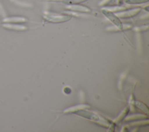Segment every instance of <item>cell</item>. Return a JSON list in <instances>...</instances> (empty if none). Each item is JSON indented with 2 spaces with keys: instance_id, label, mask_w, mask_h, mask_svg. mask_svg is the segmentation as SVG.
I'll return each mask as SVG.
<instances>
[{
  "instance_id": "cell-10",
  "label": "cell",
  "mask_w": 149,
  "mask_h": 132,
  "mask_svg": "<svg viewBox=\"0 0 149 132\" xmlns=\"http://www.w3.org/2000/svg\"><path fill=\"white\" fill-rule=\"evenodd\" d=\"M111 0H103V1H102V2L100 3L101 5H104L106 4L107 3H108L109 2H110Z\"/></svg>"
},
{
  "instance_id": "cell-1",
  "label": "cell",
  "mask_w": 149,
  "mask_h": 132,
  "mask_svg": "<svg viewBox=\"0 0 149 132\" xmlns=\"http://www.w3.org/2000/svg\"><path fill=\"white\" fill-rule=\"evenodd\" d=\"M44 17L47 21L52 23L64 22L69 20L70 19V16L68 15L54 13H46L44 15Z\"/></svg>"
},
{
  "instance_id": "cell-2",
  "label": "cell",
  "mask_w": 149,
  "mask_h": 132,
  "mask_svg": "<svg viewBox=\"0 0 149 132\" xmlns=\"http://www.w3.org/2000/svg\"><path fill=\"white\" fill-rule=\"evenodd\" d=\"M102 12L119 29L121 30L123 28V25L121 21L119 20L118 16L115 15L112 11H110L108 9L107 10L104 9L102 10Z\"/></svg>"
},
{
  "instance_id": "cell-3",
  "label": "cell",
  "mask_w": 149,
  "mask_h": 132,
  "mask_svg": "<svg viewBox=\"0 0 149 132\" xmlns=\"http://www.w3.org/2000/svg\"><path fill=\"white\" fill-rule=\"evenodd\" d=\"M74 113L79 116H82L83 117L87 118V119L91 120L98 121L100 120L99 117L97 115L94 114L93 112L88 111V110L79 109V110H76V112H74Z\"/></svg>"
},
{
  "instance_id": "cell-8",
  "label": "cell",
  "mask_w": 149,
  "mask_h": 132,
  "mask_svg": "<svg viewBox=\"0 0 149 132\" xmlns=\"http://www.w3.org/2000/svg\"><path fill=\"white\" fill-rule=\"evenodd\" d=\"M148 0H125V2L128 4H139L147 2Z\"/></svg>"
},
{
  "instance_id": "cell-7",
  "label": "cell",
  "mask_w": 149,
  "mask_h": 132,
  "mask_svg": "<svg viewBox=\"0 0 149 132\" xmlns=\"http://www.w3.org/2000/svg\"><path fill=\"white\" fill-rule=\"evenodd\" d=\"M5 27L15 29V30H24L26 28L24 26H20V25H16V24H5L3 25Z\"/></svg>"
},
{
  "instance_id": "cell-11",
  "label": "cell",
  "mask_w": 149,
  "mask_h": 132,
  "mask_svg": "<svg viewBox=\"0 0 149 132\" xmlns=\"http://www.w3.org/2000/svg\"><path fill=\"white\" fill-rule=\"evenodd\" d=\"M123 1V0H118V3H119V4H120V3H122Z\"/></svg>"
},
{
  "instance_id": "cell-9",
  "label": "cell",
  "mask_w": 149,
  "mask_h": 132,
  "mask_svg": "<svg viewBox=\"0 0 149 132\" xmlns=\"http://www.w3.org/2000/svg\"><path fill=\"white\" fill-rule=\"evenodd\" d=\"M136 106L137 107L140 108L143 111H146L147 112H148V108H147V107L146 105H144L143 103H141L140 102H139V101H137L136 102Z\"/></svg>"
},
{
  "instance_id": "cell-4",
  "label": "cell",
  "mask_w": 149,
  "mask_h": 132,
  "mask_svg": "<svg viewBox=\"0 0 149 132\" xmlns=\"http://www.w3.org/2000/svg\"><path fill=\"white\" fill-rule=\"evenodd\" d=\"M140 11V8H134L132 9L129 10H127L124 12H121L120 13H118L117 16L122 17V18H126V17H130L132 16H134L137 13H138Z\"/></svg>"
},
{
  "instance_id": "cell-6",
  "label": "cell",
  "mask_w": 149,
  "mask_h": 132,
  "mask_svg": "<svg viewBox=\"0 0 149 132\" xmlns=\"http://www.w3.org/2000/svg\"><path fill=\"white\" fill-rule=\"evenodd\" d=\"M26 20L23 17H9L3 19V22H14V23H17V22H24Z\"/></svg>"
},
{
  "instance_id": "cell-5",
  "label": "cell",
  "mask_w": 149,
  "mask_h": 132,
  "mask_svg": "<svg viewBox=\"0 0 149 132\" xmlns=\"http://www.w3.org/2000/svg\"><path fill=\"white\" fill-rule=\"evenodd\" d=\"M68 9L72 10H75L77 12H88L90 11V9L88 8L80 5H76V4H73L72 5H69L67 6Z\"/></svg>"
}]
</instances>
